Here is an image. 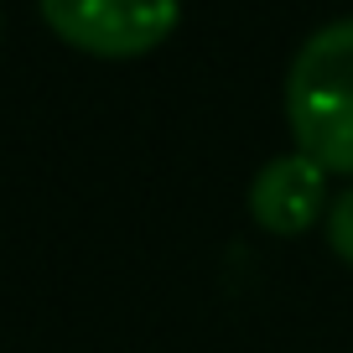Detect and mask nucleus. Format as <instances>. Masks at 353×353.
Masks as SVG:
<instances>
[{
    "mask_svg": "<svg viewBox=\"0 0 353 353\" xmlns=\"http://www.w3.org/2000/svg\"><path fill=\"white\" fill-rule=\"evenodd\" d=\"M37 11L73 52L130 63V57L156 52L176 32L182 0H37Z\"/></svg>",
    "mask_w": 353,
    "mask_h": 353,
    "instance_id": "f03ea898",
    "label": "nucleus"
},
{
    "mask_svg": "<svg viewBox=\"0 0 353 353\" xmlns=\"http://www.w3.org/2000/svg\"><path fill=\"white\" fill-rule=\"evenodd\" d=\"M327 250L353 270V188H343L327 208Z\"/></svg>",
    "mask_w": 353,
    "mask_h": 353,
    "instance_id": "20e7f679",
    "label": "nucleus"
},
{
    "mask_svg": "<svg viewBox=\"0 0 353 353\" xmlns=\"http://www.w3.org/2000/svg\"><path fill=\"white\" fill-rule=\"evenodd\" d=\"M327 166L307 151H286L270 156V161L254 172L250 182V219L265 234H281V239H296L312 223L327 219Z\"/></svg>",
    "mask_w": 353,
    "mask_h": 353,
    "instance_id": "7ed1b4c3",
    "label": "nucleus"
},
{
    "mask_svg": "<svg viewBox=\"0 0 353 353\" xmlns=\"http://www.w3.org/2000/svg\"><path fill=\"white\" fill-rule=\"evenodd\" d=\"M286 125L296 151L332 176H353V16L327 21L296 47L286 68Z\"/></svg>",
    "mask_w": 353,
    "mask_h": 353,
    "instance_id": "f257e3e1",
    "label": "nucleus"
}]
</instances>
